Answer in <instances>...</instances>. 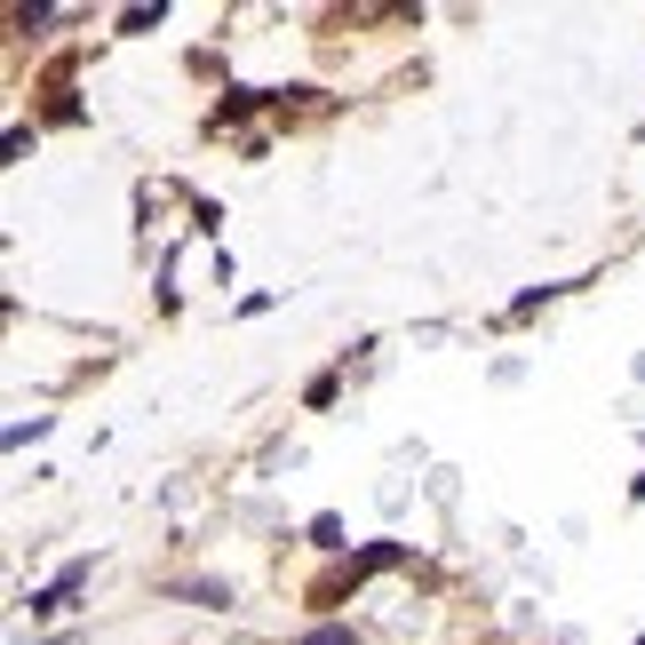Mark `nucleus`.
<instances>
[{"mask_svg": "<svg viewBox=\"0 0 645 645\" xmlns=\"http://www.w3.org/2000/svg\"><path fill=\"white\" fill-rule=\"evenodd\" d=\"M303 645H359V637H351V630H311Z\"/></svg>", "mask_w": 645, "mask_h": 645, "instance_id": "1", "label": "nucleus"}]
</instances>
